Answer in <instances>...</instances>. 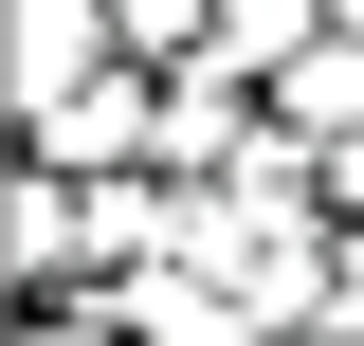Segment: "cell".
<instances>
[{
	"label": "cell",
	"instance_id": "3957f363",
	"mask_svg": "<svg viewBox=\"0 0 364 346\" xmlns=\"http://www.w3.org/2000/svg\"><path fill=\"white\" fill-rule=\"evenodd\" d=\"M273 128H291V146H364V37H346V19L273 73Z\"/></svg>",
	"mask_w": 364,
	"mask_h": 346
},
{
	"label": "cell",
	"instance_id": "6da1fadb",
	"mask_svg": "<svg viewBox=\"0 0 364 346\" xmlns=\"http://www.w3.org/2000/svg\"><path fill=\"white\" fill-rule=\"evenodd\" d=\"M146 146H164V73H146V55H109V73H73V91L37 110V164H73V182L146 164Z\"/></svg>",
	"mask_w": 364,
	"mask_h": 346
},
{
	"label": "cell",
	"instance_id": "5b68a950",
	"mask_svg": "<svg viewBox=\"0 0 364 346\" xmlns=\"http://www.w3.org/2000/svg\"><path fill=\"white\" fill-rule=\"evenodd\" d=\"M328 19H346V37H364V0H328Z\"/></svg>",
	"mask_w": 364,
	"mask_h": 346
},
{
	"label": "cell",
	"instance_id": "7a4b0ae2",
	"mask_svg": "<svg viewBox=\"0 0 364 346\" xmlns=\"http://www.w3.org/2000/svg\"><path fill=\"white\" fill-rule=\"evenodd\" d=\"M91 273H109V256H91V182L73 164H37V182H18V292H91Z\"/></svg>",
	"mask_w": 364,
	"mask_h": 346
},
{
	"label": "cell",
	"instance_id": "277c9868",
	"mask_svg": "<svg viewBox=\"0 0 364 346\" xmlns=\"http://www.w3.org/2000/svg\"><path fill=\"white\" fill-rule=\"evenodd\" d=\"M310 37H328V0H219V37H200V55H237V73H291Z\"/></svg>",
	"mask_w": 364,
	"mask_h": 346
}]
</instances>
